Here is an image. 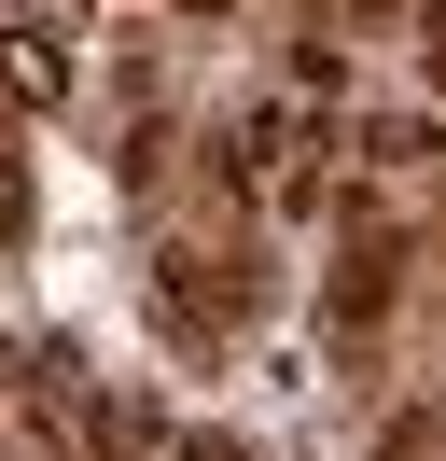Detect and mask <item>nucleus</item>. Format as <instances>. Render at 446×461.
<instances>
[{
  "label": "nucleus",
  "mask_w": 446,
  "mask_h": 461,
  "mask_svg": "<svg viewBox=\"0 0 446 461\" xmlns=\"http://www.w3.org/2000/svg\"><path fill=\"white\" fill-rule=\"evenodd\" d=\"M154 308H167V336H237V321H251V280L210 266V252H167L154 266Z\"/></svg>",
  "instance_id": "f257e3e1"
},
{
  "label": "nucleus",
  "mask_w": 446,
  "mask_h": 461,
  "mask_svg": "<svg viewBox=\"0 0 446 461\" xmlns=\"http://www.w3.org/2000/svg\"><path fill=\"white\" fill-rule=\"evenodd\" d=\"M0 70H14V98L42 113V98H70V57H56V29H14L0 42Z\"/></svg>",
  "instance_id": "f03ea898"
},
{
  "label": "nucleus",
  "mask_w": 446,
  "mask_h": 461,
  "mask_svg": "<svg viewBox=\"0 0 446 461\" xmlns=\"http://www.w3.org/2000/svg\"><path fill=\"white\" fill-rule=\"evenodd\" d=\"M84 447H98V461H154V405H112V392H98V420H84Z\"/></svg>",
  "instance_id": "7ed1b4c3"
},
{
  "label": "nucleus",
  "mask_w": 446,
  "mask_h": 461,
  "mask_svg": "<svg viewBox=\"0 0 446 461\" xmlns=\"http://www.w3.org/2000/svg\"><path fill=\"white\" fill-rule=\"evenodd\" d=\"M362 154H377V168H418V154H433V113H377V126H362Z\"/></svg>",
  "instance_id": "20e7f679"
},
{
  "label": "nucleus",
  "mask_w": 446,
  "mask_h": 461,
  "mask_svg": "<svg viewBox=\"0 0 446 461\" xmlns=\"http://www.w3.org/2000/svg\"><path fill=\"white\" fill-rule=\"evenodd\" d=\"M377 308H390V266H377V252H362V266H349V280H334V321H349V336H362V321H377Z\"/></svg>",
  "instance_id": "39448f33"
},
{
  "label": "nucleus",
  "mask_w": 446,
  "mask_h": 461,
  "mask_svg": "<svg viewBox=\"0 0 446 461\" xmlns=\"http://www.w3.org/2000/svg\"><path fill=\"white\" fill-rule=\"evenodd\" d=\"M28 238V154H0V252Z\"/></svg>",
  "instance_id": "423d86ee"
},
{
  "label": "nucleus",
  "mask_w": 446,
  "mask_h": 461,
  "mask_svg": "<svg viewBox=\"0 0 446 461\" xmlns=\"http://www.w3.org/2000/svg\"><path fill=\"white\" fill-rule=\"evenodd\" d=\"M167 461H251V447H237V433H182Z\"/></svg>",
  "instance_id": "0eeeda50"
},
{
  "label": "nucleus",
  "mask_w": 446,
  "mask_h": 461,
  "mask_svg": "<svg viewBox=\"0 0 446 461\" xmlns=\"http://www.w3.org/2000/svg\"><path fill=\"white\" fill-rule=\"evenodd\" d=\"M418 85H433V98H446V42H433V57H418Z\"/></svg>",
  "instance_id": "6e6552de"
},
{
  "label": "nucleus",
  "mask_w": 446,
  "mask_h": 461,
  "mask_svg": "<svg viewBox=\"0 0 446 461\" xmlns=\"http://www.w3.org/2000/svg\"><path fill=\"white\" fill-rule=\"evenodd\" d=\"M0 392H14V349H0Z\"/></svg>",
  "instance_id": "1a4fd4ad"
},
{
  "label": "nucleus",
  "mask_w": 446,
  "mask_h": 461,
  "mask_svg": "<svg viewBox=\"0 0 446 461\" xmlns=\"http://www.w3.org/2000/svg\"><path fill=\"white\" fill-rule=\"evenodd\" d=\"M433 42H446V0H433Z\"/></svg>",
  "instance_id": "9d476101"
}]
</instances>
